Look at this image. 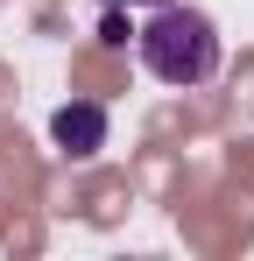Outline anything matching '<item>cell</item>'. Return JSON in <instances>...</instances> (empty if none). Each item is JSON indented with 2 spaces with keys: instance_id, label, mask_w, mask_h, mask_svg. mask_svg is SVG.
Listing matches in <instances>:
<instances>
[{
  "instance_id": "6da1fadb",
  "label": "cell",
  "mask_w": 254,
  "mask_h": 261,
  "mask_svg": "<svg viewBox=\"0 0 254 261\" xmlns=\"http://www.w3.org/2000/svg\"><path fill=\"white\" fill-rule=\"evenodd\" d=\"M134 49H141L148 78H163V85H176V92L205 85L212 71H219V29H212V14L184 7V0H163V7L141 21Z\"/></svg>"
},
{
  "instance_id": "3957f363",
  "label": "cell",
  "mask_w": 254,
  "mask_h": 261,
  "mask_svg": "<svg viewBox=\"0 0 254 261\" xmlns=\"http://www.w3.org/2000/svg\"><path fill=\"white\" fill-rule=\"evenodd\" d=\"M127 7H163V0H127Z\"/></svg>"
},
{
  "instance_id": "7a4b0ae2",
  "label": "cell",
  "mask_w": 254,
  "mask_h": 261,
  "mask_svg": "<svg viewBox=\"0 0 254 261\" xmlns=\"http://www.w3.org/2000/svg\"><path fill=\"white\" fill-rule=\"evenodd\" d=\"M49 141L64 148V155H99L106 148V106H92V99H71V106H57L49 113Z\"/></svg>"
}]
</instances>
